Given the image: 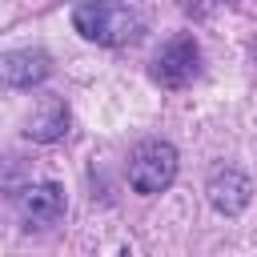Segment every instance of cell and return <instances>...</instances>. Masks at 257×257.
Wrapping results in <instances>:
<instances>
[{
    "label": "cell",
    "instance_id": "cell-1",
    "mask_svg": "<svg viewBox=\"0 0 257 257\" xmlns=\"http://www.w3.org/2000/svg\"><path fill=\"white\" fill-rule=\"evenodd\" d=\"M72 24L84 40L92 44H104V48H120V44H133L141 36V16L120 4V0H80L72 8Z\"/></svg>",
    "mask_w": 257,
    "mask_h": 257
},
{
    "label": "cell",
    "instance_id": "cell-2",
    "mask_svg": "<svg viewBox=\"0 0 257 257\" xmlns=\"http://www.w3.org/2000/svg\"><path fill=\"white\" fill-rule=\"evenodd\" d=\"M177 177V149L165 141H145L128 161V185L137 193H161Z\"/></svg>",
    "mask_w": 257,
    "mask_h": 257
},
{
    "label": "cell",
    "instance_id": "cell-3",
    "mask_svg": "<svg viewBox=\"0 0 257 257\" xmlns=\"http://www.w3.org/2000/svg\"><path fill=\"white\" fill-rule=\"evenodd\" d=\"M197 72H201V48L193 36H173L153 56V80L161 88H185Z\"/></svg>",
    "mask_w": 257,
    "mask_h": 257
},
{
    "label": "cell",
    "instance_id": "cell-4",
    "mask_svg": "<svg viewBox=\"0 0 257 257\" xmlns=\"http://www.w3.org/2000/svg\"><path fill=\"white\" fill-rule=\"evenodd\" d=\"M16 213L32 225V229H48L64 217V189L56 181H36V185H24L16 193Z\"/></svg>",
    "mask_w": 257,
    "mask_h": 257
},
{
    "label": "cell",
    "instance_id": "cell-5",
    "mask_svg": "<svg viewBox=\"0 0 257 257\" xmlns=\"http://www.w3.org/2000/svg\"><path fill=\"white\" fill-rule=\"evenodd\" d=\"M249 197H253V185H249L245 173H237V169L213 173V181H209V201H213L217 213L233 217V213H241V209L249 205Z\"/></svg>",
    "mask_w": 257,
    "mask_h": 257
},
{
    "label": "cell",
    "instance_id": "cell-6",
    "mask_svg": "<svg viewBox=\"0 0 257 257\" xmlns=\"http://www.w3.org/2000/svg\"><path fill=\"white\" fill-rule=\"evenodd\" d=\"M64 128H68V108H64L56 96H44V100L32 108L24 137H28V141L48 145V141H60V137H64Z\"/></svg>",
    "mask_w": 257,
    "mask_h": 257
},
{
    "label": "cell",
    "instance_id": "cell-7",
    "mask_svg": "<svg viewBox=\"0 0 257 257\" xmlns=\"http://www.w3.org/2000/svg\"><path fill=\"white\" fill-rule=\"evenodd\" d=\"M0 72H4V80H8L12 88H32V84H40V80L48 76V56H44V52H32V48L8 52V56L0 60Z\"/></svg>",
    "mask_w": 257,
    "mask_h": 257
},
{
    "label": "cell",
    "instance_id": "cell-8",
    "mask_svg": "<svg viewBox=\"0 0 257 257\" xmlns=\"http://www.w3.org/2000/svg\"><path fill=\"white\" fill-rule=\"evenodd\" d=\"M177 4H181L185 12H193V16H205V12H213L221 0H177ZM225 4H229V0H225Z\"/></svg>",
    "mask_w": 257,
    "mask_h": 257
},
{
    "label": "cell",
    "instance_id": "cell-9",
    "mask_svg": "<svg viewBox=\"0 0 257 257\" xmlns=\"http://www.w3.org/2000/svg\"><path fill=\"white\" fill-rule=\"evenodd\" d=\"M253 60H257V40H253Z\"/></svg>",
    "mask_w": 257,
    "mask_h": 257
}]
</instances>
